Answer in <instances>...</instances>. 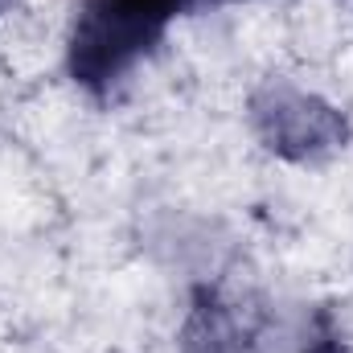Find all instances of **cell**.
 Listing matches in <instances>:
<instances>
[{
	"label": "cell",
	"mask_w": 353,
	"mask_h": 353,
	"mask_svg": "<svg viewBox=\"0 0 353 353\" xmlns=\"http://www.w3.org/2000/svg\"><path fill=\"white\" fill-rule=\"evenodd\" d=\"M251 123L267 148L288 161H316L341 148L350 136L341 111H333L325 99L308 90L283 87V83H271L251 99Z\"/></svg>",
	"instance_id": "cell-1"
},
{
	"label": "cell",
	"mask_w": 353,
	"mask_h": 353,
	"mask_svg": "<svg viewBox=\"0 0 353 353\" xmlns=\"http://www.w3.org/2000/svg\"><path fill=\"white\" fill-rule=\"evenodd\" d=\"M259 337V321L239 300H226L214 288H201L181 337L185 353H247Z\"/></svg>",
	"instance_id": "cell-2"
},
{
	"label": "cell",
	"mask_w": 353,
	"mask_h": 353,
	"mask_svg": "<svg viewBox=\"0 0 353 353\" xmlns=\"http://www.w3.org/2000/svg\"><path fill=\"white\" fill-rule=\"evenodd\" d=\"M123 4H132V8H140V12H148V17H157V21L169 25L189 0H123Z\"/></svg>",
	"instance_id": "cell-3"
},
{
	"label": "cell",
	"mask_w": 353,
	"mask_h": 353,
	"mask_svg": "<svg viewBox=\"0 0 353 353\" xmlns=\"http://www.w3.org/2000/svg\"><path fill=\"white\" fill-rule=\"evenodd\" d=\"M304 353H350V345H345L337 333H321V337H316V341H312Z\"/></svg>",
	"instance_id": "cell-4"
},
{
	"label": "cell",
	"mask_w": 353,
	"mask_h": 353,
	"mask_svg": "<svg viewBox=\"0 0 353 353\" xmlns=\"http://www.w3.org/2000/svg\"><path fill=\"white\" fill-rule=\"evenodd\" d=\"M8 4H12V0H0V12H4V8H8Z\"/></svg>",
	"instance_id": "cell-5"
}]
</instances>
